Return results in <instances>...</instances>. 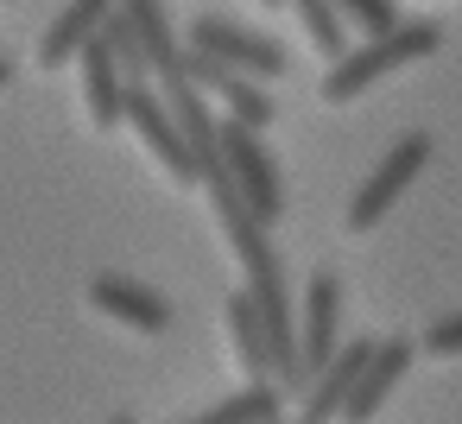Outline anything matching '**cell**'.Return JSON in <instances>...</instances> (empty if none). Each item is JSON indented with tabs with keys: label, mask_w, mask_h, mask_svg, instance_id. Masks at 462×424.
Wrapping results in <instances>:
<instances>
[{
	"label": "cell",
	"mask_w": 462,
	"mask_h": 424,
	"mask_svg": "<svg viewBox=\"0 0 462 424\" xmlns=\"http://www.w3.org/2000/svg\"><path fill=\"white\" fill-rule=\"evenodd\" d=\"M178 45H184V58H203V64H216V70H228V77H247V83H260V89L291 70V51H285L273 32L241 26V20H228V14H190V26H184Z\"/></svg>",
	"instance_id": "cell-1"
},
{
	"label": "cell",
	"mask_w": 462,
	"mask_h": 424,
	"mask_svg": "<svg viewBox=\"0 0 462 424\" xmlns=\"http://www.w3.org/2000/svg\"><path fill=\"white\" fill-rule=\"evenodd\" d=\"M443 45V26H430V20H405L393 39H374V45H355L323 83H317V96L329 102V108H348L355 96H367L380 77H393V70H405V64H424L430 51Z\"/></svg>",
	"instance_id": "cell-2"
},
{
	"label": "cell",
	"mask_w": 462,
	"mask_h": 424,
	"mask_svg": "<svg viewBox=\"0 0 462 424\" xmlns=\"http://www.w3.org/2000/svg\"><path fill=\"white\" fill-rule=\"evenodd\" d=\"M216 178L235 190V203H241L260 228L279 222V209H285V184H279V159L266 152L260 134L216 121Z\"/></svg>",
	"instance_id": "cell-3"
},
{
	"label": "cell",
	"mask_w": 462,
	"mask_h": 424,
	"mask_svg": "<svg viewBox=\"0 0 462 424\" xmlns=\"http://www.w3.org/2000/svg\"><path fill=\"white\" fill-rule=\"evenodd\" d=\"M430 152H437V146H430V134H405V140H393V146L380 152V165H374V171L355 184V197H348V216H342V222H348V235H374V228L399 209V197L424 178Z\"/></svg>",
	"instance_id": "cell-4"
},
{
	"label": "cell",
	"mask_w": 462,
	"mask_h": 424,
	"mask_svg": "<svg viewBox=\"0 0 462 424\" xmlns=\"http://www.w3.org/2000/svg\"><path fill=\"white\" fill-rule=\"evenodd\" d=\"M121 127L134 134L140 159H146V165H152L165 184H178V190H197V159H190L184 134L171 127V115L152 102V89H127V115H121Z\"/></svg>",
	"instance_id": "cell-5"
},
{
	"label": "cell",
	"mask_w": 462,
	"mask_h": 424,
	"mask_svg": "<svg viewBox=\"0 0 462 424\" xmlns=\"http://www.w3.org/2000/svg\"><path fill=\"white\" fill-rule=\"evenodd\" d=\"M291 317H298V373L310 380L342 348V279L329 266H317L304 279V298H291Z\"/></svg>",
	"instance_id": "cell-6"
},
{
	"label": "cell",
	"mask_w": 462,
	"mask_h": 424,
	"mask_svg": "<svg viewBox=\"0 0 462 424\" xmlns=\"http://www.w3.org/2000/svg\"><path fill=\"white\" fill-rule=\"evenodd\" d=\"M83 304H89L108 329H127V336H165V329H171V304H165L152 285L127 279V272H96V279L83 285Z\"/></svg>",
	"instance_id": "cell-7"
},
{
	"label": "cell",
	"mask_w": 462,
	"mask_h": 424,
	"mask_svg": "<svg viewBox=\"0 0 462 424\" xmlns=\"http://www.w3.org/2000/svg\"><path fill=\"white\" fill-rule=\"evenodd\" d=\"M77 108H83V127L89 134H115L121 115H127V83H121L115 58H108L102 32L77 51Z\"/></svg>",
	"instance_id": "cell-8"
},
{
	"label": "cell",
	"mask_w": 462,
	"mask_h": 424,
	"mask_svg": "<svg viewBox=\"0 0 462 424\" xmlns=\"http://www.w3.org/2000/svg\"><path fill=\"white\" fill-rule=\"evenodd\" d=\"M367 348H374V336L342 342V348L329 355V367H317V373L304 380V399H298L291 424H336L342 405H348V392H355V380H361V367H367Z\"/></svg>",
	"instance_id": "cell-9"
},
{
	"label": "cell",
	"mask_w": 462,
	"mask_h": 424,
	"mask_svg": "<svg viewBox=\"0 0 462 424\" xmlns=\"http://www.w3.org/2000/svg\"><path fill=\"white\" fill-rule=\"evenodd\" d=\"M411 342L405 336H386V342H374L367 348V367H361V380H355V392H348V405H342V418L336 424H374V411L393 399V386L405 380V367H411Z\"/></svg>",
	"instance_id": "cell-10"
},
{
	"label": "cell",
	"mask_w": 462,
	"mask_h": 424,
	"mask_svg": "<svg viewBox=\"0 0 462 424\" xmlns=\"http://www.w3.org/2000/svg\"><path fill=\"white\" fill-rule=\"evenodd\" d=\"M102 20H108L102 0H83V7L51 14V26H45L39 45H32V70H64V64H77V51L102 32Z\"/></svg>",
	"instance_id": "cell-11"
},
{
	"label": "cell",
	"mask_w": 462,
	"mask_h": 424,
	"mask_svg": "<svg viewBox=\"0 0 462 424\" xmlns=\"http://www.w3.org/2000/svg\"><path fill=\"white\" fill-rule=\"evenodd\" d=\"M222 348H228V367L247 380V386H273V367H266V342H260V323H254V304L241 291H228L222 304Z\"/></svg>",
	"instance_id": "cell-12"
},
{
	"label": "cell",
	"mask_w": 462,
	"mask_h": 424,
	"mask_svg": "<svg viewBox=\"0 0 462 424\" xmlns=\"http://www.w3.org/2000/svg\"><path fill=\"white\" fill-rule=\"evenodd\" d=\"M291 20L304 26V45L336 70L342 58H348V32H342V14L329 7V0H298V7H291Z\"/></svg>",
	"instance_id": "cell-13"
},
{
	"label": "cell",
	"mask_w": 462,
	"mask_h": 424,
	"mask_svg": "<svg viewBox=\"0 0 462 424\" xmlns=\"http://www.w3.org/2000/svg\"><path fill=\"white\" fill-rule=\"evenodd\" d=\"M273 418H279V386H241L222 405H209L197 418H178V424H273Z\"/></svg>",
	"instance_id": "cell-14"
},
{
	"label": "cell",
	"mask_w": 462,
	"mask_h": 424,
	"mask_svg": "<svg viewBox=\"0 0 462 424\" xmlns=\"http://www.w3.org/2000/svg\"><path fill=\"white\" fill-rule=\"evenodd\" d=\"M342 32H361V45H374V39H393L399 26H405V14L393 7V0H342Z\"/></svg>",
	"instance_id": "cell-15"
},
{
	"label": "cell",
	"mask_w": 462,
	"mask_h": 424,
	"mask_svg": "<svg viewBox=\"0 0 462 424\" xmlns=\"http://www.w3.org/2000/svg\"><path fill=\"white\" fill-rule=\"evenodd\" d=\"M424 355H437V361L462 355V310H456V317H437V323L424 329Z\"/></svg>",
	"instance_id": "cell-16"
},
{
	"label": "cell",
	"mask_w": 462,
	"mask_h": 424,
	"mask_svg": "<svg viewBox=\"0 0 462 424\" xmlns=\"http://www.w3.org/2000/svg\"><path fill=\"white\" fill-rule=\"evenodd\" d=\"M7 83H14V64H7V58H0V89H7Z\"/></svg>",
	"instance_id": "cell-17"
},
{
	"label": "cell",
	"mask_w": 462,
	"mask_h": 424,
	"mask_svg": "<svg viewBox=\"0 0 462 424\" xmlns=\"http://www.w3.org/2000/svg\"><path fill=\"white\" fill-rule=\"evenodd\" d=\"M108 424H134V418H108Z\"/></svg>",
	"instance_id": "cell-18"
},
{
	"label": "cell",
	"mask_w": 462,
	"mask_h": 424,
	"mask_svg": "<svg viewBox=\"0 0 462 424\" xmlns=\"http://www.w3.org/2000/svg\"><path fill=\"white\" fill-rule=\"evenodd\" d=\"M273 424H285V418H273Z\"/></svg>",
	"instance_id": "cell-19"
}]
</instances>
